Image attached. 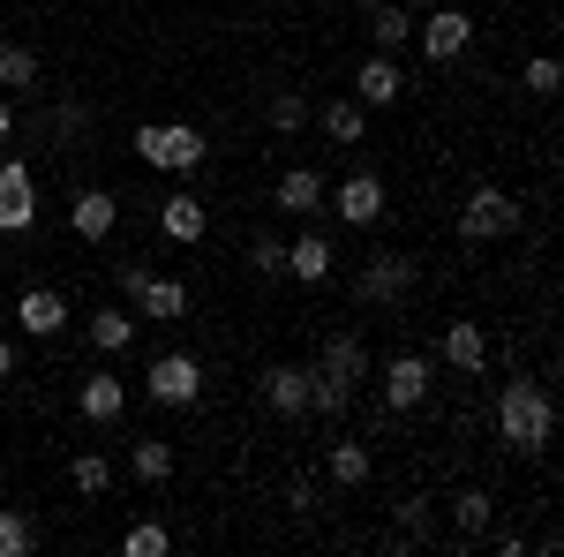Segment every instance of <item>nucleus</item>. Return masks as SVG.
<instances>
[{
	"label": "nucleus",
	"instance_id": "obj_34",
	"mask_svg": "<svg viewBox=\"0 0 564 557\" xmlns=\"http://www.w3.org/2000/svg\"><path fill=\"white\" fill-rule=\"evenodd\" d=\"M406 543H430V505H406Z\"/></svg>",
	"mask_w": 564,
	"mask_h": 557
},
{
	"label": "nucleus",
	"instance_id": "obj_21",
	"mask_svg": "<svg viewBox=\"0 0 564 557\" xmlns=\"http://www.w3.org/2000/svg\"><path fill=\"white\" fill-rule=\"evenodd\" d=\"M324 474H332V490H361V482L377 474V460H369V444H354V437H339V444L324 452Z\"/></svg>",
	"mask_w": 564,
	"mask_h": 557
},
{
	"label": "nucleus",
	"instance_id": "obj_1",
	"mask_svg": "<svg viewBox=\"0 0 564 557\" xmlns=\"http://www.w3.org/2000/svg\"><path fill=\"white\" fill-rule=\"evenodd\" d=\"M497 437H505L520 460H542V452H550V437H557V399H550V385L512 377V385L497 392Z\"/></svg>",
	"mask_w": 564,
	"mask_h": 557
},
{
	"label": "nucleus",
	"instance_id": "obj_11",
	"mask_svg": "<svg viewBox=\"0 0 564 557\" xmlns=\"http://www.w3.org/2000/svg\"><path fill=\"white\" fill-rule=\"evenodd\" d=\"M406 287H414V264H406V257H391V249H384V257H369V264H361V279H354V294L369 301V309L399 301Z\"/></svg>",
	"mask_w": 564,
	"mask_h": 557
},
{
	"label": "nucleus",
	"instance_id": "obj_9",
	"mask_svg": "<svg viewBox=\"0 0 564 557\" xmlns=\"http://www.w3.org/2000/svg\"><path fill=\"white\" fill-rule=\"evenodd\" d=\"M324 204L347 218V226H377L391 196H384V181H377V173H347L339 189H324Z\"/></svg>",
	"mask_w": 564,
	"mask_h": 557
},
{
	"label": "nucleus",
	"instance_id": "obj_18",
	"mask_svg": "<svg viewBox=\"0 0 564 557\" xmlns=\"http://www.w3.org/2000/svg\"><path fill=\"white\" fill-rule=\"evenodd\" d=\"M15 324H23V332H31V340H53V332H61V324H68V301L53 294V287H31V294L15 301Z\"/></svg>",
	"mask_w": 564,
	"mask_h": 557
},
{
	"label": "nucleus",
	"instance_id": "obj_19",
	"mask_svg": "<svg viewBox=\"0 0 564 557\" xmlns=\"http://www.w3.org/2000/svg\"><path fill=\"white\" fill-rule=\"evenodd\" d=\"M263 407L271 415H308V369H294V362L263 369Z\"/></svg>",
	"mask_w": 564,
	"mask_h": 557
},
{
	"label": "nucleus",
	"instance_id": "obj_30",
	"mask_svg": "<svg viewBox=\"0 0 564 557\" xmlns=\"http://www.w3.org/2000/svg\"><path fill=\"white\" fill-rule=\"evenodd\" d=\"M121 550H129V557H166V550H174V535H166L159 519H135L129 535H121Z\"/></svg>",
	"mask_w": 564,
	"mask_h": 557
},
{
	"label": "nucleus",
	"instance_id": "obj_14",
	"mask_svg": "<svg viewBox=\"0 0 564 557\" xmlns=\"http://www.w3.org/2000/svg\"><path fill=\"white\" fill-rule=\"evenodd\" d=\"M324 189H332V181H324L316 167H286V173H279V196H271V204H279L286 218H308V212H324Z\"/></svg>",
	"mask_w": 564,
	"mask_h": 557
},
{
	"label": "nucleus",
	"instance_id": "obj_33",
	"mask_svg": "<svg viewBox=\"0 0 564 557\" xmlns=\"http://www.w3.org/2000/svg\"><path fill=\"white\" fill-rule=\"evenodd\" d=\"M249 257H257V271H279V264H286V249H279L271 234H257V249H249Z\"/></svg>",
	"mask_w": 564,
	"mask_h": 557
},
{
	"label": "nucleus",
	"instance_id": "obj_28",
	"mask_svg": "<svg viewBox=\"0 0 564 557\" xmlns=\"http://www.w3.org/2000/svg\"><path fill=\"white\" fill-rule=\"evenodd\" d=\"M68 482H76L84 497H106V490H113V460H106V452H76V468H68Z\"/></svg>",
	"mask_w": 564,
	"mask_h": 557
},
{
	"label": "nucleus",
	"instance_id": "obj_24",
	"mask_svg": "<svg viewBox=\"0 0 564 557\" xmlns=\"http://www.w3.org/2000/svg\"><path fill=\"white\" fill-rule=\"evenodd\" d=\"M129 340H135V317H129V309H98V317H90V346H98V354H121Z\"/></svg>",
	"mask_w": 564,
	"mask_h": 557
},
{
	"label": "nucleus",
	"instance_id": "obj_12",
	"mask_svg": "<svg viewBox=\"0 0 564 557\" xmlns=\"http://www.w3.org/2000/svg\"><path fill=\"white\" fill-rule=\"evenodd\" d=\"M354 98H361V106H399V98H406V68H399V53H369L361 76H354Z\"/></svg>",
	"mask_w": 564,
	"mask_h": 557
},
{
	"label": "nucleus",
	"instance_id": "obj_2",
	"mask_svg": "<svg viewBox=\"0 0 564 557\" xmlns=\"http://www.w3.org/2000/svg\"><path fill=\"white\" fill-rule=\"evenodd\" d=\"M361 377H369V354H361L354 332H339V340L324 346V362L308 369V407H316V415H347V399H354Z\"/></svg>",
	"mask_w": 564,
	"mask_h": 557
},
{
	"label": "nucleus",
	"instance_id": "obj_26",
	"mask_svg": "<svg viewBox=\"0 0 564 557\" xmlns=\"http://www.w3.org/2000/svg\"><path fill=\"white\" fill-rule=\"evenodd\" d=\"M129 474L135 482H166V474H174V444H166V437H143L129 452Z\"/></svg>",
	"mask_w": 564,
	"mask_h": 557
},
{
	"label": "nucleus",
	"instance_id": "obj_7",
	"mask_svg": "<svg viewBox=\"0 0 564 557\" xmlns=\"http://www.w3.org/2000/svg\"><path fill=\"white\" fill-rule=\"evenodd\" d=\"M430 399V354H414V346H399L384 362V407L391 415H414Z\"/></svg>",
	"mask_w": 564,
	"mask_h": 557
},
{
	"label": "nucleus",
	"instance_id": "obj_29",
	"mask_svg": "<svg viewBox=\"0 0 564 557\" xmlns=\"http://www.w3.org/2000/svg\"><path fill=\"white\" fill-rule=\"evenodd\" d=\"M452 519H459V535H489V519H497V497H489V490H459Z\"/></svg>",
	"mask_w": 564,
	"mask_h": 557
},
{
	"label": "nucleus",
	"instance_id": "obj_8",
	"mask_svg": "<svg viewBox=\"0 0 564 557\" xmlns=\"http://www.w3.org/2000/svg\"><path fill=\"white\" fill-rule=\"evenodd\" d=\"M414 39H422V53L444 68V61H459V53L475 45V15H467V8H436V15L414 23Z\"/></svg>",
	"mask_w": 564,
	"mask_h": 557
},
{
	"label": "nucleus",
	"instance_id": "obj_16",
	"mask_svg": "<svg viewBox=\"0 0 564 557\" xmlns=\"http://www.w3.org/2000/svg\"><path fill=\"white\" fill-rule=\"evenodd\" d=\"M113 218H121V196H106V189H84V196L68 204L76 242H106V234H113Z\"/></svg>",
	"mask_w": 564,
	"mask_h": 557
},
{
	"label": "nucleus",
	"instance_id": "obj_10",
	"mask_svg": "<svg viewBox=\"0 0 564 557\" xmlns=\"http://www.w3.org/2000/svg\"><path fill=\"white\" fill-rule=\"evenodd\" d=\"M23 226H39V173L31 167H0V234H23Z\"/></svg>",
	"mask_w": 564,
	"mask_h": 557
},
{
	"label": "nucleus",
	"instance_id": "obj_37",
	"mask_svg": "<svg viewBox=\"0 0 564 557\" xmlns=\"http://www.w3.org/2000/svg\"><path fill=\"white\" fill-rule=\"evenodd\" d=\"M0 45H8V39H0Z\"/></svg>",
	"mask_w": 564,
	"mask_h": 557
},
{
	"label": "nucleus",
	"instance_id": "obj_22",
	"mask_svg": "<svg viewBox=\"0 0 564 557\" xmlns=\"http://www.w3.org/2000/svg\"><path fill=\"white\" fill-rule=\"evenodd\" d=\"M361 23H369V45H377V53H399V45L414 39V15H406L399 0H377V8H369Z\"/></svg>",
	"mask_w": 564,
	"mask_h": 557
},
{
	"label": "nucleus",
	"instance_id": "obj_13",
	"mask_svg": "<svg viewBox=\"0 0 564 557\" xmlns=\"http://www.w3.org/2000/svg\"><path fill=\"white\" fill-rule=\"evenodd\" d=\"M159 234H166V242H181V249H188V242H204V234H212L204 196H188V189H181V196H166V204H159Z\"/></svg>",
	"mask_w": 564,
	"mask_h": 557
},
{
	"label": "nucleus",
	"instance_id": "obj_15",
	"mask_svg": "<svg viewBox=\"0 0 564 557\" xmlns=\"http://www.w3.org/2000/svg\"><path fill=\"white\" fill-rule=\"evenodd\" d=\"M76 407H84V422H121V407H129V385H121L113 369H90L84 392H76Z\"/></svg>",
	"mask_w": 564,
	"mask_h": 557
},
{
	"label": "nucleus",
	"instance_id": "obj_32",
	"mask_svg": "<svg viewBox=\"0 0 564 557\" xmlns=\"http://www.w3.org/2000/svg\"><path fill=\"white\" fill-rule=\"evenodd\" d=\"M527 90H534V98H557V84H564V68L557 61H550V53H534V61H527V76H520Z\"/></svg>",
	"mask_w": 564,
	"mask_h": 557
},
{
	"label": "nucleus",
	"instance_id": "obj_23",
	"mask_svg": "<svg viewBox=\"0 0 564 557\" xmlns=\"http://www.w3.org/2000/svg\"><path fill=\"white\" fill-rule=\"evenodd\" d=\"M324 136L332 143H369V106L361 98H332L324 106Z\"/></svg>",
	"mask_w": 564,
	"mask_h": 557
},
{
	"label": "nucleus",
	"instance_id": "obj_4",
	"mask_svg": "<svg viewBox=\"0 0 564 557\" xmlns=\"http://www.w3.org/2000/svg\"><path fill=\"white\" fill-rule=\"evenodd\" d=\"M527 204L512 189H475L467 204H459V242H505V234H520Z\"/></svg>",
	"mask_w": 564,
	"mask_h": 557
},
{
	"label": "nucleus",
	"instance_id": "obj_6",
	"mask_svg": "<svg viewBox=\"0 0 564 557\" xmlns=\"http://www.w3.org/2000/svg\"><path fill=\"white\" fill-rule=\"evenodd\" d=\"M143 392H151L159 407H196V399H204V362H196V354H159V362L143 369Z\"/></svg>",
	"mask_w": 564,
	"mask_h": 557
},
{
	"label": "nucleus",
	"instance_id": "obj_27",
	"mask_svg": "<svg viewBox=\"0 0 564 557\" xmlns=\"http://www.w3.org/2000/svg\"><path fill=\"white\" fill-rule=\"evenodd\" d=\"M0 84L8 90H39V53H31V45H0Z\"/></svg>",
	"mask_w": 564,
	"mask_h": 557
},
{
	"label": "nucleus",
	"instance_id": "obj_5",
	"mask_svg": "<svg viewBox=\"0 0 564 557\" xmlns=\"http://www.w3.org/2000/svg\"><path fill=\"white\" fill-rule=\"evenodd\" d=\"M121 294H129L135 317H151V324H181V317H188V287L166 279V271H143V264H121Z\"/></svg>",
	"mask_w": 564,
	"mask_h": 557
},
{
	"label": "nucleus",
	"instance_id": "obj_20",
	"mask_svg": "<svg viewBox=\"0 0 564 557\" xmlns=\"http://www.w3.org/2000/svg\"><path fill=\"white\" fill-rule=\"evenodd\" d=\"M279 271H286V279H302V287H324V279H332V242H324V234H302V242L286 249Z\"/></svg>",
	"mask_w": 564,
	"mask_h": 557
},
{
	"label": "nucleus",
	"instance_id": "obj_31",
	"mask_svg": "<svg viewBox=\"0 0 564 557\" xmlns=\"http://www.w3.org/2000/svg\"><path fill=\"white\" fill-rule=\"evenodd\" d=\"M302 121H308V98H302V90H279V98H271V129L294 136Z\"/></svg>",
	"mask_w": 564,
	"mask_h": 557
},
{
	"label": "nucleus",
	"instance_id": "obj_3",
	"mask_svg": "<svg viewBox=\"0 0 564 557\" xmlns=\"http://www.w3.org/2000/svg\"><path fill=\"white\" fill-rule=\"evenodd\" d=\"M135 159L159 167V173H188V167L212 159V143L188 129V121H143V129H135Z\"/></svg>",
	"mask_w": 564,
	"mask_h": 557
},
{
	"label": "nucleus",
	"instance_id": "obj_35",
	"mask_svg": "<svg viewBox=\"0 0 564 557\" xmlns=\"http://www.w3.org/2000/svg\"><path fill=\"white\" fill-rule=\"evenodd\" d=\"M8 377H15V346L0 340V385H8Z\"/></svg>",
	"mask_w": 564,
	"mask_h": 557
},
{
	"label": "nucleus",
	"instance_id": "obj_25",
	"mask_svg": "<svg viewBox=\"0 0 564 557\" xmlns=\"http://www.w3.org/2000/svg\"><path fill=\"white\" fill-rule=\"evenodd\" d=\"M31 550H39V519L0 505V557H31Z\"/></svg>",
	"mask_w": 564,
	"mask_h": 557
},
{
	"label": "nucleus",
	"instance_id": "obj_17",
	"mask_svg": "<svg viewBox=\"0 0 564 557\" xmlns=\"http://www.w3.org/2000/svg\"><path fill=\"white\" fill-rule=\"evenodd\" d=\"M436 354H444L459 377H481V369H489V340H481V324H444Z\"/></svg>",
	"mask_w": 564,
	"mask_h": 557
},
{
	"label": "nucleus",
	"instance_id": "obj_36",
	"mask_svg": "<svg viewBox=\"0 0 564 557\" xmlns=\"http://www.w3.org/2000/svg\"><path fill=\"white\" fill-rule=\"evenodd\" d=\"M8 129H15V114H8V98H0V143H8Z\"/></svg>",
	"mask_w": 564,
	"mask_h": 557
}]
</instances>
